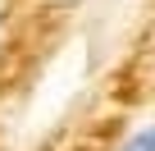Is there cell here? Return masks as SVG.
Listing matches in <instances>:
<instances>
[{
  "instance_id": "6da1fadb",
  "label": "cell",
  "mask_w": 155,
  "mask_h": 151,
  "mask_svg": "<svg viewBox=\"0 0 155 151\" xmlns=\"http://www.w3.org/2000/svg\"><path fill=\"white\" fill-rule=\"evenodd\" d=\"M119 151H155V119H146L141 128H132V133L119 142Z\"/></svg>"
}]
</instances>
